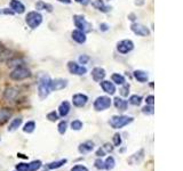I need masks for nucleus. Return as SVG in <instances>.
<instances>
[{"label":"nucleus","mask_w":183,"mask_h":171,"mask_svg":"<svg viewBox=\"0 0 183 171\" xmlns=\"http://www.w3.org/2000/svg\"><path fill=\"white\" fill-rule=\"evenodd\" d=\"M121 144V136L119 133H114V146H120Z\"/></svg>","instance_id":"obj_37"},{"label":"nucleus","mask_w":183,"mask_h":171,"mask_svg":"<svg viewBox=\"0 0 183 171\" xmlns=\"http://www.w3.org/2000/svg\"><path fill=\"white\" fill-rule=\"evenodd\" d=\"M114 151V146L111 145V144H109V143H106V144H104V146H102L100 150L96 152V155L97 156H104L106 153H110V152H112Z\"/></svg>","instance_id":"obj_18"},{"label":"nucleus","mask_w":183,"mask_h":171,"mask_svg":"<svg viewBox=\"0 0 183 171\" xmlns=\"http://www.w3.org/2000/svg\"><path fill=\"white\" fill-rule=\"evenodd\" d=\"M73 22H74L76 27H78V30L83 31V32L91 31V24H89V23L85 20V17L81 16V15H74Z\"/></svg>","instance_id":"obj_6"},{"label":"nucleus","mask_w":183,"mask_h":171,"mask_svg":"<svg viewBox=\"0 0 183 171\" xmlns=\"http://www.w3.org/2000/svg\"><path fill=\"white\" fill-rule=\"evenodd\" d=\"M69 112H70V103L69 102L61 103V105L58 106V114H60V116L64 118V116H66L69 114Z\"/></svg>","instance_id":"obj_17"},{"label":"nucleus","mask_w":183,"mask_h":171,"mask_svg":"<svg viewBox=\"0 0 183 171\" xmlns=\"http://www.w3.org/2000/svg\"><path fill=\"white\" fill-rule=\"evenodd\" d=\"M2 13L7 14V15H8V14H9V15H13L14 12H13V10H9V9H7V8H5L4 10H2Z\"/></svg>","instance_id":"obj_42"},{"label":"nucleus","mask_w":183,"mask_h":171,"mask_svg":"<svg viewBox=\"0 0 183 171\" xmlns=\"http://www.w3.org/2000/svg\"><path fill=\"white\" fill-rule=\"evenodd\" d=\"M35 123L33 121H29V122H26L24 124V127H23V131L24 133H31L35 131Z\"/></svg>","instance_id":"obj_26"},{"label":"nucleus","mask_w":183,"mask_h":171,"mask_svg":"<svg viewBox=\"0 0 183 171\" xmlns=\"http://www.w3.org/2000/svg\"><path fill=\"white\" fill-rule=\"evenodd\" d=\"M153 106L152 105H145V106L142 108V113L143 114H147V115H151L153 114Z\"/></svg>","instance_id":"obj_33"},{"label":"nucleus","mask_w":183,"mask_h":171,"mask_svg":"<svg viewBox=\"0 0 183 171\" xmlns=\"http://www.w3.org/2000/svg\"><path fill=\"white\" fill-rule=\"evenodd\" d=\"M76 1H78V2H83L84 0H76Z\"/></svg>","instance_id":"obj_48"},{"label":"nucleus","mask_w":183,"mask_h":171,"mask_svg":"<svg viewBox=\"0 0 183 171\" xmlns=\"http://www.w3.org/2000/svg\"><path fill=\"white\" fill-rule=\"evenodd\" d=\"M9 77H10V79H13V80L21 81V80H24L26 78L31 77V72L30 70H28L26 67H17L15 68L14 71H12Z\"/></svg>","instance_id":"obj_4"},{"label":"nucleus","mask_w":183,"mask_h":171,"mask_svg":"<svg viewBox=\"0 0 183 171\" xmlns=\"http://www.w3.org/2000/svg\"><path fill=\"white\" fill-rule=\"evenodd\" d=\"M15 168L17 171H29V163H18Z\"/></svg>","instance_id":"obj_34"},{"label":"nucleus","mask_w":183,"mask_h":171,"mask_svg":"<svg viewBox=\"0 0 183 171\" xmlns=\"http://www.w3.org/2000/svg\"><path fill=\"white\" fill-rule=\"evenodd\" d=\"M135 4L137 5V6H141V5H143V4H144V0H136Z\"/></svg>","instance_id":"obj_44"},{"label":"nucleus","mask_w":183,"mask_h":171,"mask_svg":"<svg viewBox=\"0 0 183 171\" xmlns=\"http://www.w3.org/2000/svg\"><path fill=\"white\" fill-rule=\"evenodd\" d=\"M112 81L114 83H117V85H124L125 83V78L119 73H114V74H112Z\"/></svg>","instance_id":"obj_28"},{"label":"nucleus","mask_w":183,"mask_h":171,"mask_svg":"<svg viewBox=\"0 0 183 171\" xmlns=\"http://www.w3.org/2000/svg\"><path fill=\"white\" fill-rule=\"evenodd\" d=\"M94 164H95L96 169H99V170H102V169H104V161H102L101 158H97V160H95Z\"/></svg>","instance_id":"obj_36"},{"label":"nucleus","mask_w":183,"mask_h":171,"mask_svg":"<svg viewBox=\"0 0 183 171\" xmlns=\"http://www.w3.org/2000/svg\"><path fill=\"white\" fill-rule=\"evenodd\" d=\"M68 162V160L66 158H62V160H58V161H55V162H52L49 163L47 166L48 169H58V168H61L63 164H65V163Z\"/></svg>","instance_id":"obj_23"},{"label":"nucleus","mask_w":183,"mask_h":171,"mask_svg":"<svg viewBox=\"0 0 183 171\" xmlns=\"http://www.w3.org/2000/svg\"><path fill=\"white\" fill-rule=\"evenodd\" d=\"M50 79L48 75H43L40 78L39 86H38V95L41 99H45L49 95L50 91Z\"/></svg>","instance_id":"obj_1"},{"label":"nucleus","mask_w":183,"mask_h":171,"mask_svg":"<svg viewBox=\"0 0 183 171\" xmlns=\"http://www.w3.org/2000/svg\"><path fill=\"white\" fill-rule=\"evenodd\" d=\"M93 150H94V143L91 140L85 141V143H83V144H80L78 147V151L81 154L89 153V152H92Z\"/></svg>","instance_id":"obj_13"},{"label":"nucleus","mask_w":183,"mask_h":171,"mask_svg":"<svg viewBox=\"0 0 183 171\" xmlns=\"http://www.w3.org/2000/svg\"><path fill=\"white\" fill-rule=\"evenodd\" d=\"M17 90L15 89V88H9L5 91V98H7L8 100H13L16 96H17Z\"/></svg>","instance_id":"obj_22"},{"label":"nucleus","mask_w":183,"mask_h":171,"mask_svg":"<svg viewBox=\"0 0 183 171\" xmlns=\"http://www.w3.org/2000/svg\"><path fill=\"white\" fill-rule=\"evenodd\" d=\"M68 85V81L64 80V79H55L50 81V90L53 91H57V90L64 89Z\"/></svg>","instance_id":"obj_11"},{"label":"nucleus","mask_w":183,"mask_h":171,"mask_svg":"<svg viewBox=\"0 0 183 171\" xmlns=\"http://www.w3.org/2000/svg\"><path fill=\"white\" fill-rule=\"evenodd\" d=\"M10 7H12L14 13H17V14H23L24 10H25L24 5H23L21 1H18V0H12V1H10Z\"/></svg>","instance_id":"obj_14"},{"label":"nucleus","mask_w":183,"mask_h":171,"mask_svg":"<svg viewBox=\"0 0 183 171\" xmlns=\"http://www.w3.org/2000/svg\"><path fill=\"white\" fill-rule=\"evenodd\" d=\"M4 50V47H2V46H1V45H0V53H1V51Z\"/></svg>","instance_id":"obj_47"},{"label":"nucleus","mask_w":183,"mask_h":171,"mask_svg":"<svg viewBox=\"0 0 183 171\" xmlns=\"http://www.w3.org/2000/svg\"><path fill=\"white\" fill-rule=\"evenodd\" d=\"M83 128V122L80 120H74L71 122V129L72 130H80Z\"/></svg>","instance_id":"obj_32"},{"label":"nucleus","mask_w":183,"mask_h":171,"mask_svg":"<svg viewBox=\"0 0 183 171\" xmlns=\"http://www.w3.org/2000/svg\"><path fill=\"white\" fill-rule=\"evenodd\" d=\"M88 60H89V57L87 55H83L79 57V62L81 63V64H86Z\"/></svg>","instance_id":"obj_41"},{"label":"nucleus","mask_w":183,"mask_h":171,"mask_svg":"<svg viewBox=\"0 0 183 171\" xmlns=\"http://www.w3.org/2000/svg\"><path fill=\"white\" fill-rule=\"evenodd\" d=\"M92 77L94 79V81L101 82L105 78V71L102 67H95L92 71Z\"/></svg>","instance_id":"obj_12"},{"label":"nucleus","mask_w":183,"mask_h":171,"mask_svg":"<svg viewBox=\"0 0 183 171\" xmlns=\"http://www.w3.org/2000/svg\"><path fill=\"white\" fill-rule=\"evenodd\" d=\"M114 164H116L114 158H112V156H108L106 160L104 161V169H106V170H112L114 168Z\"/></svg>","instance_id":"obj_25"},{"label":"nucleus","mask_w":183,"mask_h":171,"mask_svg":"<svg viewBox=\"0 0 183 171\" xmlns=\"http://www.w3.org/2000/svg\"><path fill=\"white\" fill-rule=\"evenodd\" d=\"M133 48H134V43L132 40H121L120 42H118L117 45V49L119 53H121V54H127V53H129V51L133 50Z\"/></svg>","instance_id":"obj_7"},{"label":"nucleus","mask_w":183,"mask_h":171,"mask_svg":"<svg viewBox=\"0 0 183 171\" xmlns=\"http://www.w3.org/2000/svg\"><path fill=\"white\" fill-rule=\"evenodd\" d=\"M35 7H37V9H44V10H47V12H52L53 10L52 5L46 4L44 1H38V2L35 4Z\"/></svg>","instance_id":"obj_27"},{"label":"nucleus","mask_w":183,"mask_h":171,"mask_svg":"<svg viewBox=\"0 0 183 171\" xmlns=\"http://www.w3.org/2000/svg\"><path fill=\"white\" fill-rule=\"evenodd\" d=\"M41 168V161H32L31 163H29V171H37Z\"/></svg>","instance_id":"obj_30"},{"label":"nucleus","mask_w":183,"mask_h":171,"mask_svg":"<svg viewBox=\"0 0 183 171\" xmlns=\"http://www.w3.org/2000/svg\"><path fill=\"white\" fill-rule=\"evenodd\" d=\"M131 122H133V118L126 115H114L109 121L110 126L114 129H121Z\"/></svg>","instance_id":"obj_2"},{"label":"nucleus","mask_w":183,"mask_h":171,"mask_svg":"<svg viewBox=\"0 0 183 171\" xmlns=\"http://www.w3.org/2000/svg\"><path fill=\"white\" fill-rule=\"evenodd\" d=\"M88 102V97L84 94H76L72 97V103L74 106L77 107H83L86 105V103Z\"/></svg>","instance_id":"obj_9"},{"label":"nucleus","mask_w":183,"mask_h":171,"mask_svg":"<svg viewBox=\"0 0 183 171\" xmlns=\"http://www.w3.org/2000/svg\"><path fill=\"white\" fill-rule=\"evenodd\" d=\"M57 128H58V133L61 135H64L66 131V128H68V122L66 121H61L57 126Z\"/></svg>","instance_id":"obj_31"},{"label":"nucleus","mask_w":183,"mask_h":171,"mask_svg":"<svg viewBox=\"0 0 183 171\" xmlns=\"http://www.w3.org/2000/svg\"><path fill=\"white\" fill-rule=\"evenodd\" d=\"M93 6L95 7L96 9H99V10H101V12H108L110 9V7H108V6H105L104 2L102 1V0H95L94 2H93Z\"/></svg>","instance_id":"obj_21"},{"label":"nucleus","mask_w":183,"mask_h":171,"mask_svg":"<svg viewBox=\"0 0 183 171\" xmlns=\"http://www.w3.org/2000/svg\"><path fill=\"white\" fill-rule=\"evenodd\" d=\"M114 106L117 107L119 111H126L127 110V102L125 99L116 97L114 98Z\"/></svg>","instance_id":"obj_20"},{"label":"nucleus","mask_w":183,"mask_h":171,"mask_svg":"<svg viewBox=\"0 0 183 171\" xmlns=\"http://www.w3.org/2000/svg\"><path fill=\"white\" fill-rule=\"evenodd\" d=\"M100 29L102 31H106V30H108V25H106V24H101Z\"/></svg>","instance_id":"obj_43"},{"label":"nucleus","mask_w":183,"mask_h":171,"mask_svg":"<svg viewBox=\"0 0 183 171\" xmlns=\"http://www.w3.org/2000/svg\"><path fill=\"white\" fill-rule=\"evenodd\" d=\"M134 78L139 82H147L148 81V74L144 72V71H141V70H136L134 71Z\"/></svg>","instance_id":"obj_19"},{"label":"nucleus","mask_w":183,"mask_h":171,"mask_svg":"<svg viewBox=\"0 0 183 171\" xmlns=\"http://www.w3.org/2000/svg\"><path fill=\"white\" fill-rule=\"evenodd\" d=\"M128 93H129V85H125L124 83V87L120 89V94L126 97V96H128Z\"/></svg>","instance_id":"obj_38"},{"label":"nucleus","mask_w":183,"mask_h":171,"mask_svg":"<svg viewBox=\"0 0 183 171\" xmlns=\"http://www.w3.org/2000/svg\"><path fill=\"white\" fill-rule=\"evenodd\" d=\"M111 106V99L108 96H100L94 102V108L96 111H104Z\"/></svg>","instance_id":"obj_5"},{"label":"nucleus","mask_w":183,"mask_h":171,"mask_svg":"<svg viewBox=\"0 0 183 171\" xmlns=\"http://www.w3.org/2000/svg\"><path fill=\"white\" fill-rule=\"evenodd\" d=\"M131 29L134 33L137 34V35H141V37H147L149 34L148 27L142 25V24H136V23H134V24H132Z\"/></svg>","instance_id":"obj_10"},{"label":"nucleus","mask_w":183,"mask_h":171,"mask_svg":"<svg viewBox=\"0 0 183 171\" xmlns=\"http://www.w3.org/2000/svg\"><path fill=\"white\" fill-rule=\"evenodd\" d=\"M101 87H102V89L104 90L106 94L109 95H114L116 93V87L112 82L110 81H102L101 82Z\"/></svg>","instance_id":"obj_16"},{"label":"nucleus","mask_w":183,"mask_h":171,"mask_svg":"<svg viewBox=\"0 0 183 171\" xmlns=\"http://www.w3.org/2000/svg\"><path fill=\"white\" fill-rule=\"evenodd\" d=\"M21 124H22V119H21V118H16V119H14L13 121L10 122V124H9L8 131H15V130H16Z\"/></svg>","instance_id":"obj_24"},{"label":"nucleus","mask_w":183,"mask_h":171,"mask_svg":"<svg viewBox=\"0 0 183 171\" xmlns=\"http://www.w3.org/2000/svg\"><path fill=\"white\" fill-rule=\"evenodd\" d=\"M58 1H61V2H65V4H70V2H71V0H58Z\"/></svg>","instance_id":"obj_45"},{"label":"nucleus","mask_w":183,"mask_h":171,"mask_svg":"<svg viewBox=\"0 0 183 171\" xmlns=\"http://www.w3.org/2000/svg\"><path fill=\"white\" fill-rule=\"evenodd\" d=\"M47 119L49 120V121H52V122H55V121L58 120V114H57L55 111H53L47 114Z\"/></svg>","instance_id":"obj_35"},{"label":"nucleus","mask_w":183,"mask_h":171,"mask_svg":"<svg viewBox=\"0 0 183 171\" xmlns=\"http://www.w3.org/2000/svg\"><path fill=\"white\" fill-rule=\"evenodd\" d=\"M72 39H73L76 42L84 43L86 41V34H85V32H83V31L80 30H74L72 32Z\"/></svg>","instance_id":"obj_15"},{"label":"nucleus","mask_w":183,"mask_h":171,"mask_svg":"<svg viewBox=\"0 0 183 171\" xmlns=\"http://www.w3.org/2000/svg\"><path fill=\"white\" fill-rule=\"evenodd\" d=\"M129 103L132 105H135V106H139L140 104L142 103V97L139 96V95H132L129 97Z\"/></svg>","instance_id":"obj_29"},{"label":"nucleus","mask_w":183,"mask_h":171,"mask_svg":"<svg viewBox=\"0 0 183 171\" xmlns=\"http://www.w3.org/2000/svg\"><path fill=\"white\" fill-rule=\"evenodd\" d=\"M17 156H20V158H28V156H25V155H23V154H18Z\"/></svg>","instance_id":"obj_46"},{"label":"nucleus","mask_w":183,"mask_h":171,"mask_svg":"<svg viewBox=\"0 0 183 171\" xmlns=\"http://www.w3.org/2000/svg\"><path fill=\"white\" fill-rule=\"evenodd\" d=\"M71 171H88V169L85 166H81V164H77V166H74Z\"/></svg>","instance_id":"obj_39"},{"label":"nucleus","mask_w":183,"mask_h":171,"mask_svg":"<svg viewBox=\"0 0 183 171\" xmlns=\"http://www.w3.org/2000/svg\"><path fill=\"white\" fill-rule=\"evenodd\" d=\"M145 103H147V105H153V103H155V97H153V95L148 96V97L145 98Z\"/></svg>","instance_id":"obj_40"},{"label":"nucleus","mask_w":183,"mask_h":171,"mask_svg":"<svg viewBox=\"0 0 183 171\" xmlns=\"http://www.w3.org/2000/svg\"><path fill=\"white\" fill-rule=\"evenodd\" d=\"M68 68H69L70 73L76 74V75H84L85 73L87 72V68L85 66H81V65L77 64L74 62H69L68 63Z\"/></svg>","instance_id":"obj_8"},{"label":"nucleus","mask_w":183,"mask_h":171,"mask_svg":"<svg viewBox=\"0 0 183 171\" xmlns=\"http://www.w3.org/2000/svg\"><path fill=\"white\" fill-rule=\"evenodd\" d=\"M25 21L26 24L30 26L31 29H35V27H38L41 24L43 16L38 12H30V13H28V15H26Z\"/></svg>","instance_id":"obj_3"},{"label":"nucleus","mask_w":183,"mask_h":171,"mask_svg":"<svg viewBox=\"0 0 183 171\" xmlns=\"http://www.w3.org/2000/svg\"><path fill=\"white\" fill-rule=\"evenodd\" d=\"M0 14H2V10H0Z\"/></svg>","instance_id":"obj_49"}]
</instances>
